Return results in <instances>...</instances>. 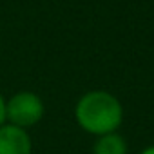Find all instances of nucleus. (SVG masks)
Instances as JSON below:
<instances>
[{
    "instance_id": "f257e3e1",
    "label": "nucleus",
    "mask_w": 154,
    "mask_h": 154,
    "mask_svg": "<svg viewBox=\"0 0 154 154\" xmlns=\"http://www.w3.org/2000/svg\"><path fill=\"white\" fill-rule=\"evenodd\" d=\"M78 125L94 136L116 132L123 120L122 103L105 91H91L84 94L74 109Z\"/></svg>"
},
{
    "instance_id": "f03ea898",
    "label": "nucleus",
    "mask_w": 154,
    "mask_h": 154,
    "mask_svg": "<svg viewBox=\"0 0 154 154\" xmlns=\"http://www.w3.org/2000/svg\"><path fill=\"white\" fill-rule=\"evenodd\" d=\"M44 102L38 94L31 91H22L13 94L6 102V123L26 129L36 125L44 118Z\"/></svg>"
},
{
    "instance_id": "7ed1b4c3",
    "label": "nucleus",
    "mask_w": 154,
    "mask_h": 154,
    "mask_svg": "<svg viewBox=\"0 0 154 154\" xmlns=\"http://www.w3.org/2000/svg\"><path fill=\"white\" fill-rule=\"evenodd\" d=\"M0 154H33L29 132L11 123H4L0 127Z\"/></svg>"
},
{
    "instance_id": "20e7f679",
    "label": "nucleus",
    "mask_w": 154,
    "mask_h": 154,
    "mask_svg": "<svg viewBox=\"0 0 154 154\" xmlns=\"http://www.w3.org/2000/svg\"><path fill=\"white\" fill-rule=\"evenodd\" d=\"M93 154H127V143L116 132L103 134V136H98L93 147Z\"/></svg>"
},
{
    "instance_id": "39448f33",
    "label": "nucleus",
    "mask_w": 154,
    "mask_h": 154,
    "mask_svg": "<svg viewBox=\"0 0 154 154\" xmlns=\"http://www.w3.org/2000/svg\"><path fill=\"white\" fill-rule=\"evenodd\" d=\"M6 123V100L0 94V127Z\"/></svg>"
},
{
    "instance_id": "423d86ee",
    "label": "nucleus",
    "mask_w": 154,
    "mask_h": 154,
    "mask_svg": "<svg viewBox=\"0 0 154 154\" xmlns=\"http://www.w3.org/2000/svg\"><path fill=\"white\" fill-rule=\"evenodd\" d=\"M140 154H154V145H150V147H147V149H143Z\"/></svg>"
}]
</instances>
